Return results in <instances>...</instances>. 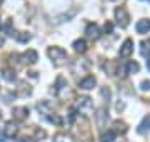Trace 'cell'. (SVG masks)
Masks as SVG:
<instances>
[{
	"label": "cell",
	"mask_w": 150,
	"mask_h": 142,
	"mask_svg": "<svg viewBox=\"0 0 150 142\" xmlns=\"http://www.w3.org/2000/svg\"><path fill=\"white\" fill-rule=\"evenodd\" d=\"M47 55L55 65H60V64L65 62V59H67V52H65L62 47H48Z\"/></svg>",
	"instance_id": "obj_1"
},
{
	"label": "cell",
	"mask_w": 150,
	"mask_h": 142,
	"mask_svg": "<svg viewBox=\"0 0 150 142\" xmlns=\"http://www.w3.org/2000/svg\"><path fill=\"white\" fill-rule=\"evenodd\" d=\"M75 110L80 112L83 115H88L93 110V102H92L90 97H80L77 100V105H75Z\"/></svg>",
	"instance_id": "obj_2"
},
{
	"label": "cell",
	"mask_w": 150,
	"mask_h": 142,
	"mask_svg": "<svg viewBox=\"0 0 150 142\" xmlns=\"http://www.w3.org/2000/svg\"><path fill=\"white\" fill-rule=\"evenodd\" d=\"M115 20H117V23H118L122 28H127V27H129V23H130L129 12L125 10L123 7H118V9H115Z\"/></svg>",
	"instance_id": "obj_3"
},
{
	"label": "cell",
	"mask_w": 150,
	"mask_h": 142,
	"mask_svg": "<svg viewBox=\"0 0 150 142\" xmlns=\"http://www.w3.org/2000/svg\"><path fill=\"white\" fill-rule=\"evenodd\" d=\"M64 92H69V84H67V80H65L64 77H59L57 84H55V95L60 99H65Z\"/></svg>",
	"instance_id": "obj_4"
},
{
	"label": "cell",
	"mask_w": 150,
	"mask_h": 142,
	"mask_svg": "<svg viewBox=\"0 0 150 142\" xmlns=\"http://www.w3.org/2000/svg\"><path fill=\"white\" fill-rule=\"evenodd\" d=\"M22 64H27V65H33V64H37L38 60V54L35 52L33 49H28L27 52H23L22 54Z\"/></svg>",
	"instance_id": "obj_5"
},
{
	"label": "cell",
	"mask_w": 150,
	"mask_h": 142,
	"mask_svg": "<svg viewBox=\"0 0 150 142\" xmlns=\"http://www.w3.org/2000/svg\"><path fill=\"white\" fill-rule=\"evenodd\" d=\"M132 52H134V40H132V38H127L122 44L120 50H118V55H120L122 59H127V57L132 55Z\"/></svg>",
	"instance_id": "obj_6"
},
{
	"label": "cell",
	"mask_w": 150,
	"mask_h": 142,
	"mask_svg": "<svg viewBox=\"0 0 150 142\" xmlns=\"http://www.w3.org/2000/svg\"><path fill=\"white\" fill-rule=\"evenodd\" d=\"M37 110L43 115V117H45V119H47L48 115L55 114V112H54V105L50 104L48 100H42V102H38V104H37Z\"/></svg>",
	"instance_id": "obj_7"
},
{
	"label": "cell",
	"mask_w": 150,
	"mask_h": 142,
	"mask_svg": "<svg viewBox=\"0 0 150 142\" xmlns=\"http://www.w3.org/2000/svg\"><path fill=\"white\" fill-rule=\"evenodd\" d=\"M85 33H87V38H90V40H98L100 38V28L97 23H88L85 28Z\"/></svg>",
	"instance_id": "obj_8"
},
{
	"label": "cell",
	"mask_w": 150,
	"mask_h": 142,
	"mask_svg": "<svg viewBox=\"0 0 150 142\" xmlns=\"http://www.w3.org/2000/svg\"><path fill=\"white\" fill-rule=\"evenodd\" d=\"M12 114H13V119L15 120H25L28 117V114H30V110L25 105H20V107H13Z\"/></svg>",
	"instance_id": "obj_9"
},
{
	"label": "cell",
	"mask_w": 150,
	"mask_h": 142,
	"mask_svg": "<svg viewBox=\"0 0 150 142\" xmlns=\"http://www.w3.org/2000/svg\"><path fill=\"white\" fill-rule=\"evenodd\" d=\"M4 134H5V137H15L17 134H18V126H17V122H13V120H8V122H5V127H4Z\"/></svg>",
	"instance_id": "obj_10"
},
{
	"label": "cell",
	"mask_w": 150,
	"mask_h": 142,
	"mask_svg": "<svg viewBox=\"0 0 150 142\" xmlns=\"http://www.w3.org/2000/svg\"><path fill=\"white\" fill-rule=\"evenodd\" d=\"M95 84H97V79L93 75H87L83 77L80 82H79V87L82 89V90H90V89L95 87Z\"/></svg>",
	"instance_id": "obj_11"
},
{
	"label": "cell",
	"mask_w": 150,
	"mask_h": 142,
	"mask_svg": "<svg viewBox=\"0 0 150 142\" xmlns=\"http://www.w3.org/2000/svg\"><path fill=\"white\" fill-rule=\"evenodd\" d=\"M135 28H137V32H139V33H147V32H150V18L139 20V22H137V25H135Z\"/></svg>",
	"instance_id": "obj_12"
},
{
	"label": "cell",
	"mask_w": 150,
	"mask_h": 142,
	"mask_svg": "<svg viewBox=\"0 0 150 142\" xmlns=\"http://www.w3.org/2000/svg\"><path fill=\"white\" fill-rule=\"evenodd\" d=\"M107 119H108V114H107V110H105V107H100V109L97 110V124H98V127L105 126V120Z\"/></svg>",
	"instance_id": "obj_13"
},
{
	"label": "cell",
	"mask_w": 150,
	"mask_h": 142,
	"mask_svg": "<svg viewBox=\"0 0 150 142\" xmlns=\"http://www.w3.org/2000/svg\"><path fill=\"white\" fill-rule=\"evenodd\" d=\"M72 47H74V50L75 52H79V54L87 52V42L83 40V38H77L74 44H72Z\"/></svg>",
	"instance_id": "obj_14"
},
{
	"label": "cell",
	"mask_w": 150,
	"mask_h": 142,
	"mask_svg": "<svg viewBox=\"0 0 150 142\" xmlns=\"http://www.w3.org/2000/svg\"><path fill=\"white\" fill-rule=\"evenodd\" d=\"M2 77L5 79L7 82H15V79H17L15 70H13V69H10V67H5V69L2 70Z\"/></svg>",
	"instance_id": "obj_15"
},
{
	"label": "cell",
	"mask_w": 150,
	"mask_h": 142,
	"mask_svg": "<svg viewBox=\"0 0 150 142\" xmlns=\"http://www.w3.org/2000/svg\"><path fill=\"white\" fill-rule=\"evenodd\" d=\"M12 37L15 38L17 42H22V44H27L28 40L32 38V35H30V33H27V32H17V30H15Z\"/></svg>",
	"instance_id": "obj_16"
},
{
	"label": "cell",
	"mask_w": 150,
	"mask_h": 142,
	"mask_svg": "<svg viewBox=\"0 0 150 142\" xmlns=\"http://www.w3.org/2000/svg\"><path fill=\"white\" fill-rule=\"evenodd\" d=\"M140 70V65L137 64V62H134V60H130L129 64L125 65V75H129V74H137V72Z\"/></svg>",
	"instance_id": "obj_17"
},
{
	"label": "cell",
	"mask_w": 150,
	"mask_h": 142,
	"mask_svg": "<svg viewBox=\"0 0 150 142\" xmlns=\"http://www.w3.org/2000/svg\"><path fill=\"white\" fill-rule=\"evenodd\" d=\"M2 28H4V32L7 33V35H13V32H15V28H13V20L12 18H7L5 20V23L2 25Z\"/></svg>",
	"instance_id": "obj_18"
},
{
	"label": "cell",
	"mask_w": 150,
	"mask_h": 142,
	"mask_svg": "<svg viewBox=\"0 0 150 142\" xmlns=\"http://www.w3.org/2000/svg\"><path fill=\"white\" fill-rule=\"evenodd\" d=\"M54 142H75L74 137L70 136V134H65V132H60L57 136L54 137Z\"/></svg>",
	"instance_id": "obj_19"
},
{
	"label": "cell",
	"mask_w": 150,
	"mask_h": 142,
	"mask_svg": "<svg viewBox=\"0 0 150 142\" xmlns=\"http://www.w3.org/2000/svg\"><path fill=\"white\" fill-rule=\"evenodd\" d=\"M115 137H117V134H115V132H113L112 129H110V131H107L105 134H102L100 141H102V142H112L113 139H115Z\"/></svg>",
	"instance_id": "obj_20"
},
{
	"label": "cell",
	"mask_w": 150,
	"mask_h": 142,
	"mask_svg": "<svg viewBox=\"0 0 150 142\" xmlns=\"http://www.w3.org/2000/svg\"><path fill=\"white\" fill-rule=\"evenodd\" d=\"M113 127H115V129H112V131L115 132V134H117L118 131L122 132V134L127 131V126H125V122H122V120H115V122H113Z\"/></svg>",
	"instance_id": "obj_21"
},
{
	"label": "cell",
	"mask_w": 150,
	"mask_h": 142,
	"mask_svg": "<svg viewBox=\"0 0 150 142\" xmlns=\"http://www.w3.org/2000/svg\"><path fill=\"white\" fill-rule=\"evenodd\" d=\"M140 54H142V57H147L149 59V55H150V44L149 42H142L140 44Z\"/></svg>",
	"instance_id": "obj_22"
},
{
	"label": "cell",
	"mask_w": 150,
	"mask_h": 142,
	"mask_svg": "<svg viewBox=\"0 0 150 142\" xmlns=\"http://www.w3.org/2000/svg\"><path fill=\"white\" fill-rule=\"evenodd\" d=\"M149 129H150V115L142 120V124H140V127H139V132H140V134H144V132L149 131Z\"/></svg>",
	"instance_id": "obj_23"
},
{
	"label": "cell",
	"mask_w": 150,
	"mask_h": 142,
	"mask_svg": "<svg viewBox=\"0 0 150 142\" xmlns=\"http://www.w3.org/2000/svg\"><path fill=\"white\" fill-rule=\"evenodd\" d=\"M47 120L50 122V124H55V126H62V119H60L57 114H52V115H48Z\"/></svg>",
	"instance_id": "obj_24"
},
{
	"label": "cell",
	"mask_w": 150,
	"mask_h": 142,
	"mask_svg": "<svg viewBox=\"0 0 150 142\" xmlns=\"http://www.w3.org/2000/svg\"><path fill=\"white\" fill-rule=\"evenodd\" d=\"M142 90H150V80L142 82Z\"/></svg>",
	"instance_id": "obj_25"
},
{
	"label": "cell",
	"mask_w": 150,
	"mask_h": 142,
	"mask_svg": "<svg viewBox=\"0 0 150 142\" xmlns=\"http://www.w3.org/2000/svg\"><path fill=\"white\" fill-rule=\"evenodd\" d=\"M112 28H113V25H112L110 22H108V23H105V32H108V33H110V32H112Z\"/></svg>",
	"instance_id": "obj_26"
},
{
	"label": "cell",
	"mask_w": 150,
	"mask_h": 142,
	"mask_svg": "<svg viewBox=\"0 0 150 142\" xmlns=\"http://www.w3.org/2000/svg\"><path fill=\"white\" fill-rule=\"evenodd\" d=\"M45 136H47V134H45V131H40V129L37 131V137H42V139H43Z\"/></svg>",
	"instance_id": "obj_27"
},
{
	"label": "cell",
	"mask_w": 150,
	"mask_h": 142,
	"mask_svg": "<svg viewBox=\"0 0 150 142\" xmlns=\"http://www.w3.org/2000/svg\"><path fill=\"white\" fill-rule=\"evenodd\" d=\"M20 142H37L35 139H30V137H25V139H22Z\"/></svg>",
	"instance_id": "obj_28"
},
{
	"label": "cell",
	"mask_w": 150,
	"mask_h": 142,
	"mask_svg": "<svg viewBox=\"0 0 150 142\" xmlns=\"http://www.w3.org/2000/svg\"><path fill=\"white\" fill-rule=\"evenodd\" d=\"M4 44H5V38L2 37V35H0V47H2V45H4Z\"/></svg>",
	"instance_id": "obj_29"
},
{
	"label": "cell",
	"mask_w": 150,
	"mask_h": 142,
	"mask_svg": "<svg viewBox=\"0 0 150 142\" xmlns=\"http://www.w3.org/2000/svg\"><path fill=\"white\" fill-rule=\"evenodd\" d=\"M147 67H149V70H150V62H147Z\"/></svg>",
	"instance_id": "obj_30"
},
{
	"label": "cell",
	"mask_w": 150,
	"mask_h": 142,
	"mask_svg": "<svg viewBox=\"0 0 150 142\" xmlns=\"http://www.w3.org/2000/svg\"><path fill=\"white\" fill-rule=\"evenodd\" d=\"M2 2H4V0H0V4H2Z\"/></svg>",
	"instance_id": "obj_31"
},
{
	"label": "cell",
	"mask_w": 150,
	"mask_h": 142,
	"mask_svg": "<svg viewBox=\"0 0 150 142\" xmlns=\"http://www.w3.org/2000/svg\"><path fill=\"white\" fill-rule=\"evenodd\" d=\"M0 27H2V23H0Z\"/></svg>",
	"instance_id": "obj_32"
},
{
	"label": "cell",
	"mask_w": 150,
	"mask_h": 142,
	"mask_svg": "<svg viewBox=\"0 0 150 142\" xmlns=\"http://www.w3.org/2000/svg\"><path fill=\"white\" fill-rule=\"evenodd\" d=\"M112 2H115V0H112Z\"/></svg>",
	"instance_id": "obj_33"
}]
</instances>
